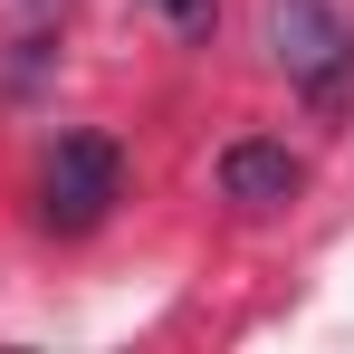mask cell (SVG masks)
Segmentation results:
<instances>
[{"instance_id":"cell-1","label":"cell","mask_w":354,"mask_h":354,"mask_svg":"<svg viewBox=\"0 0 354 354\" xmlns=\"http://www.w3.org/2000/svg\"><path fill=\"white\" fill-rule=\"evenodd\" d=\"M39 192H48V230H67V239L96 230L115 211V144L106 134H67L58 153H48V182Z\"/></svg>"},{"instance_id":"cell-2","label":"cell","mask_w":354,"mask_h":354,"mask_svg":"<svg viewBox=\"0 0 354 354\" xmlns=\"http://www.w3.org/2000/svg\"><path fill=\"white\" fill-rule=\"evenodd\" d=\"M268 48H278L306 86H326V77L354 58V29L326 10V0H278V10H268Z\"/></svg>"},{"instance_id":"cell-3","label":"cell","mask_w":354,"mask_h":354,"mask_svg":"<svg viewBox=\"0 0 354 354\" xmlns=\"http://www.w3.org/2000/svg\"><path fill=\"white\" fill-rule=\"evenodd\" d=\"M297 153L288 144H230L221 153V192H230L239 211H278V201H297Z\"/></svg>"},{"instance_id":"cell-4","label":"cell","mask_w":354,"mask_h":354,"mask_svg":"<svg viewBox=\"0 0 354 354\" xmlns=\"http://www.w3.org/2000/svg\"><path fill=\"white\" fill-rule=\"evenodd\" d=\"M153 19H163L173 39H211V19H221V10H211V0H153Z\"/></svg>"}]
</instances>
